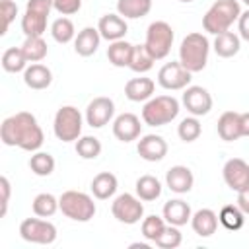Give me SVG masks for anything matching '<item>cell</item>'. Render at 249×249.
I'll list each match as a JSON object with an SVG mask.
<instances>
[{
    "mask_svg": "<svg viewBox=\"0 0 249 249\" xmlns=\"http://www.w3.org/2000/svg\"><path fill=\"white\" fill-rule=\"evenodd\" d=\"M2 68L10 74H16V72H23L27 68V58L21 51V47H10L4 51L2 54Z\"/></svg>",
    "mask_w": 249,
    "mask_h": 249,
    "instance_id": "cell-32",
    "label": "cell"
},
{
    "mask_svg": "<svg viewBox=\"0 0 249 249\" xmlns=\"http://www.w3.org/2000/svg\"><path fill=\"white\" fill-rule=\"evenodd\" d=\"M47 18L43 14L25 10V14L21 16V31L25 37H43V33L47 31Z\"/></svg>",
    "mask_w": 249,
    "mask_h": 249,
    "instance_id": "cell-29",
    "label": "cell"
},
{
    "mask_svg": "<svg viewBox=\"0 0 249 249\" xmlns=\"http://www.w3.org/2000/svg\"><path fill=\"white\" fill-rule=\"evenodd\" d=\"M173 39H175V33L171 29V25L167 21H152L146 29V49L152 53V56L156 60H161L169 54L171 51V45H173Z\"/></svg>",
    "mask_w": 249,
    "mask_h": 249,
    "instance_id": "cell-7",
    "label": "cell"
},
{
    "mask_svg": "<svg viewBox=\"0 0 249 249\" xmlns=\"http://www.w3.org/2000/svg\"><path fill=\"white\" fill-rule=\"evenodd\" d=\"M101 43V35L97 27H84L82 31H78L76 39H74V51L80 56H91L93 53H97Z\"/></svg>",
    "mask_w": 249,
    "mask_h": 249,
    "instance_id": "cell-22",
    "label": "cell"
},
{
    "mask_svg": "<svg viewBox=\"0 0 249 249\" xmlns=\"http://www.w3.org/2000/svg\"><path fill=\"white\" fill-rule=\"evenodd\" d=\"M193 72H189L181 62H165L158 72V84L163 89H185L191 84Z\"/></svg>",
    "mask_w": 249,
    "mask_h": 249,
    "instance_id": "cell-10",
    "label": "cell"
},
{
    "mask_svg": "<svg viewBox=\"0 0 249 249\" xmlns=\"http://www.w3.org/2000/svg\"><path fill=\"white\" fill-rule=\"evenodd\" d=\"M163 220L167 222V224H171V226H185L187 222H191V216H193V212H191V206L185 202V200H181V198H171V200H167L165 204H163Z\"/></svg>",
    "mask_w": 249,
    "mask_h": 249,
    "instance_id": "cell-21",
    "label": "cell"
},
{
    "mask_svg": "<svg viewBox=\"0 0 249 249\" xmlns=\"http://www.w3.org/2000/svg\"><path fill=\"white\" fill-rule=\"evenodd\" d=\"M82 8V0H53V10L60 16H72Z\"/></svg>",
    "mask_w": 249,
    "mask_h": 249,
    "instance_id": "cell-42",
    "label": "cell"
},
{
    "mask_svg": "<svg viewBox=\"0 0 249 249\" xmlns=\"http://www.w3.org/2000/svg\"><path fill=\"white\" fill-rule=\"evenodd\" d=\"M134 191H136V196L144 202H152L156 198H160L161 195V183L158 177L154 175H142L136 179V185H134Z\"/></svg>",
    "mask_w": 249,
    "mask_h": 249,
    "instance_id": "cell-27",
    "label": "cell"
},
{
    "mask_svg": "<svg viewBox=\"0 0 249 249\" xmlns=\"http://www.w3.org/2000/svg\"><path fill=\"white\" fill-rule=\"evenodd\" d=\"M152 10V0H119L117 2V14H121L124 19H138L148 16Z\"/></svg>",
    "mask_w": 249,
    "mask_h": 249,
    "instance_id": "cell-28",
    "label": "cell"
},
{
    "mask_svg": "<svg viewBox=\"0 0 249 249\" xmlns=\"http://www.w3.org/2000/svg\"><path fill=\"white\" fill-rule=\"evenodd\" d=\"M222 175H224V181L226 185L239 193L243 189H249V163L241 158H231L224 163V169H222Z\"/></svg>",
    "mask_w": 249,
    "mask_h": 249,
    "instance_id": "cell-13",
    "label": "cell"
},
{
    "mask_svg": "<svg viewBox=\"0 0 249 249\" xmlns=\"http://www.w3.org/2000/svg\"><path fill=\"white\" fill-rule=\"evenodd\" d=\"M31 208H33V214L35 216H41V218H51L56 210H60L58 198L54 195H51V193H39L33 198Z\"/></svg>",
    "mask_w": 249,
    "mask_h": 249,
    "instance_id": "cell-33",
    "label": "cell"
},
{
    "mask_svg": "<svg viewBox=\"0 0 249 249\" xmlns=\"http://www.w3.org/2000/svg\"><path fill=\"white\" fill-rule=\"evenodd\" d=\"M156 58L152 56V53L146 49V45H134L132 49V56H130V64L128 68L136 74H146L148 70H152Z\"/></svg>",
    "mask_w": 249,
    "mask_h": 249,
    "instance_id": "cell-31",
    "label": "cell"
},
{
    "mask_svg": "<svg viewBox=\"0 0 249 249\" xmlns=\"http://www.w3.org/2000/svg\"><path fill=\"white\" fill-rule=\"evenodd\" d=\"M117 187H119V181H117V177H115L113 173H109V171L97 173V175L93 177V181H91V193H93V196L99 198V200L111 198V196L117 193Z\"/></svg>",
    "mask_w": 249,
    "mask_h": 249,
    "instance_id": "cell-25",
    "label": "cell"
},
{
    "mask_svg": "<svg viewBox=\"0 0 249 249\" xmlns=\"http://www.w3.org/2000/svg\"><path fill=\"white\" fill-rule=\"evenodd\" d=\"M218 136L224 142H233L241 138V121L237 111H226L218 119Z\"/></svg>",
    "mask_w": 249,
    "mask_h": 249,
    "instance_id": "cell-23",
    "label": "cell"
},
{
    "mask_svg": "<svg viewBox=\"0 0 249 249\" xmlns=\"http://www.w3.org/2000/svg\"><path fill=\"white\" fill-rule=\"evenodd\" d=\"M183 105L195 117H204L212 109V95L202 86H187L183 91Z\"/></svg>",
    "mask_w": 249,
    "mask_h": 249,
    "instance_id": "cell-12",
    "label": "cell"
},
{
    "mask_svg": "<svg viewBox=\"0 0 249 249\" xmlns=\"http://www.w3.org/2000/svg\"><path fill=\"white\" fill-rule=\"evenodd\" d=\"M51 35H53V39L56 41V43H60V45H66V43H70L72 39H76V27H74V23H72V19L70 18H58V19H54L53 21V25H51Z\"/></svg>",
    "mask_w": 249,
    "mask_h": 249,
    "instance_id": "cell-34",
    "label": "cell"
},
{
    "mask_svg": "<svg viewBox=\"0 0 249 249\" xmlns=\"http://www.w3.org/2000/svg\"><path fill=\"white\" fill-rule=\"evenodd\" d=\"M154 89H156V84L152 78H146V76H138V78H130L126 84H124V95L130 99V101H148L152 95H154Z\"/></svg>",
    "mask_w": 249,
    "mask_h": 249,
    "instance_id": "cell-20",
    "label": "cell"
},
{
    "mask_svg": "<svg viewBox=\"0 0 249 249\" xmlns=\"http://www.w3.org/2000/svg\"><path fill=\"white\" fill-rule=\"evenodd\" d=\"M165 185L169 187V191H173L177 195H185L195 185L193 171L187 165H173L165 173Z\"/></svg>",
    "mask_w": 249,
    "mask_h": 249,
    "instance_id": "cell-17",
    "label": "cell"
},
{
    "mask_svg": "<svg viewBox=\"0 0 249 249\" xmlns=\"http://www.w3.org/2000/svg\"><path fill=\"white\" fill-rule=\"evenodd\" d=\"M21 51H23L27 62H41L47 56L49 47H47L43 37H25V41L21 45Z\"/></svg>",
    "mask_w": 249,
    "mask_h": 249,
    "instance_id": "cell-35",
    "label": "cell"
},
{
    "mask_svg": "<svg viewBox=\"0 0 249 249\" xmlns=\"http://www.w3.org/2000/svg\"><path fill=\"white\" fill-rule=\"evenodd\" d=\"M193 231L200 237H210L218 230V214L210 208H200L191 216Z\"/></svg>",
    "mask_w": 249,
    "mask_h": 249,
    "instance_id": "cell-19",
    "label": "cell"
},
{
    "mask_svg": "<svg viewBox=\"0 0 249 249\" xmlns=\"http://www.w3.org/2000/svg\"><path fill=\"white\" fill-rule=\"evenodd\" d=\"M111 212L121 224L132 226V224H138L144 218V204L140 202L138 196H134L130 193H123L113 200Z\"/></svg>",
    "mask_w": 249,
    "mask_h": 249,
    "instance_id": "cell-9",
    "label": "cell"
},
{
    "mask_svg": "<svg viewBox=\"0 0 249 249\" xmlns=\"http://www.w3.org/2000/svg\"><path fill=\"white\" fill-rule=\"evenodd\" d=\"M239 121H241V136H249V111L239 113Z\"/></svg>",
    "mask_w": 249,
    "mask_h": 249,
    "instance_id": "cell-47",
    "label": "cell"
},
{
    "mask_svg": "<svg viewBox=\"0 0 249 249\" xmlns=\"http://www.w3.org/2000/svg\"><path fill=\"white\" fill-rule=\"evenodd\" d=\"M241 16V6L237 0H216L202 18V27L210 35H220L230 31L231 23Z\"/></svg>",
    "mask_w": 249,
    "mask_h": 249,
    "instance_id": "cell-2",
    "label": "cell"
},
{
    "mask_svg": "<svg viewBox=\"0 0 249 249\" xmlns=\"http://www.w3.org/2000/svg\"><path fill=\"white\" fill-rule=\"evenodd\" d=\"M82 124H84L82 113L74 105H62L54 113L53 130L60 142H74L82 136Z\"/></svg>",
    "mask_w": 249,
    "mask_h": 249,
    "instance_id": "cell-6",
    "label": "cell"
},
{
    "mask_svg": "<svg viewBox=\"0 0 249 249\" xmlns=\"http://www.w3.org/2000/svg\"><path fill=\"white\" fill-rule=\"evenodd\" d=\"M76 154L82 160H95L101 154V142L95 136H80L76 140Z\"/></svg>",
    "mask_w": 249,
    "mask_h": 249,
    "instance_id": "cell-39",
    "label": "cell"
},
{
    "mask_svg": "<svg viewBox=\"0 0 249 249\" xmlns=\"http://www.w3.org/2000/svg\"><path fill=\"white\" fill-rule=\"evenodd\" d=\"M200 132H202V124H200L198 117H195V115L185 117L177 126V134L183 142H195L200 136Z\"/></svg>",
    "mask_w": 249,
    "mask_h": 249,
    "instance_id": "cell-37",
    "label": "cell"
},
{
    "mask_svg": "<svg viewBox=\"0 0 249 249\" xmlns=\"http://www.w3.org/2000/svg\"><path fill=\"white\" fill-rule=\"evenodd\" d=\"M183 241V235L179 231V226H171L167 224L165 230L161 231V235L156 239V245L161 247V249H177Z\"/></svg>",
    "mask_w": 249,
    "mask_h": 249,
    "instance_id": "cell-40",
    "label": "cell"
},
{
    "mask_svg": "<svg viewBox=\"0 0 249 249\" xmlns=\"http://www.w3.org/2000/svg\"><path fill=\"white\" fill-rule=\"evenodd\" d=\"M167 222L163 220V216H156V214H150L142 220V235L144 239H148L150 243H156V239L161 235V231L165 230Z\"/></svg>",
    "mask_w": 249,
    "mask_h": 249,
    "instance_id": "cell-38",
    "label": "cell"
},
{
    "mask_svg": "<svg viewBox=\"0 0 249 249\" xmlns=\"http://www.w3.org/2000/svg\"><path fill=\"white\" fill-rule=\"evenodd\" d=\"M132 49L134 45L124 41V39H119V41H113L109 43L107 47V58L113 66L117 68H124L130 64V56H132Z\"/></svg>",
    "mask_w": 249,
    "mask_h": 249,
    "instance_id": "cell-26",
    "label": "cell"
},
{
    "mask_svg": "<svg viewBox=\"0 0 249 249\" xmlns=\"http://www.w3.org/2000/svg\"><path fill=\"white\" fill-rule=\"evenodd\" d=\"M25 10H31V12H37V14L49 16V14H51V10H53V0H27Z\"/></svg>",
    "mask_w": 249,
    "mask_h": 249,
    "instance_id": "cell-43",
    "label": "cell"
},
{
    "mask_svg": "<svg viewBox=\"0 0 249 249\" xmlns=\"http://www.w3.org/2000/svg\"><path fill=\"white\" fill-rule=\"evenodd\" d=\"M243 4H245V6H247V8H249V0H243Z\"/></svg>",
    "mask_w": 249,
    "mask_h": 249,
    "instance_id": "cell-49",
    "label": "cell"
},
{
    "mask_svg": "<svg viewBox=\"0 0 249 249\" xmlns=\"http://www.w3.org/2000/svg\"><path fill=\"white\" fill-rule=\"evenodd\" d=\"M237 29H239V37L243 41H249V10L241 12V16L237 19Z\"/></svg>",
    "mask_w": 249,
    "mask_h": 249,
    "instance_id": "cell-45",
    "label": "cell"
},
{
    "mask_svg": "<svg viewBox=\"0 0 249 249\" xmlns=\"http://www.w3.org/2000/svg\"><path fill=\"white\" fill-rule=\"evenodd\" d=\"M0 191H2V208H0V216L4 218L8 212V204H10V193H12V185L8 181V177H0Z\"/></svg>",
    "mask_w": 249,
    "mask_h": 249,
    "instance_id": "cell-44",
    "label": "cell"
},
{
    "mask_svg": "<svg viewBox=\"0 0 249 249\" xmlns=\"http://www.w3.org/2000/svg\"><path fill=\"white\" fill-rule=\"evenodd\" d=\"M136 152L146 161H161L167 156V142L160 134H146L138 140Z\"/></svg>",
    "mask_w": 249,
    "mask_h": 249,
    "instance_id": "cell-15",
    "label": "cell"
},
{
    "mask_svg": "<svg viewBox=\"0 0 249 249\" xmlns=\"http://www.w3.org/2000/svg\"><path fill=\"white\" fill-rule=\"evenodd\" d=\"M23 82L31 89H47L53 82V72L49 66H45L41 62H31L23 70Z\"/></svg>",
    "mask_w": 249,
    "mask_h": 249,
    "instance_id": "cell-18",
    "label": "cell"
},
{
    "mask_svg": "<svg viewBox=\"0 0 249 249\" xmlns=\"http://www.w3.org/2000/svg\"><path fill=\"white\" fill-rule=\"evenodd\" d=\"M0 14H2V31H0V35H6L10 23L18 16V4L14 0H0Z\"/></svg>",
    "mask_w": 249,
    "mask_h": 249,
    "instance_id": "cell-41",
    "label": "cell"
},
{
    "mask_svg": "<svg viewBox=\"0 0 249 249\" xmlns=\"http://www.w3.org/2000/svg\"><path fill=\"white\" fill-rule=\"evenodd\" d=\"M179 101L173 95H156L150 97L142 107V121L148 126H163L177 119Z\"/></svg>",
    "mask_w": 249,
    "mask_h": 249,
    "instance_id": "cell-4",
    "label": "cell"
},
{
    "mask_svg": "<svg viewBox=\"0 0 249 249\" xmlns=\"http://www.w3.org/2000/svg\"><path fill=\"white\" fill-rule=\"evenodd\" d=\"M113 115H115V103L111 97L105 95L91 99L86 107V123L91 128H103L105 124H109Z\"/></svg>",
    "mask_w": 249,
    "mask_h": 249,
    "instance_id": "cell-11",
    "label": "cell"
},
{
    "mask_svg": "<svg viewBox=\"0 0 249 249\" xmlns=\"http://www.w3.org/2000/svg\"><path fill=\"white\" fill-rule=\"evenodd\" d=\"M19 235L27 243H37V245H51L56 241V226L49 220L39 218H25L19 224Z\"/></svg>",
    "mask_w": 249,
    "mask_h": 249,
    "instance_id": "cell-8",
    "label": "cell"
},
{
    "mask_svg": "<svg viewBox=\"0 0 249 249\" xmlns=\"http://www.w3.org/2000/svg\"><path fill=\"white\" fill-rule=\"evenodd\" d=\"M97 29H99L101 39L113 43V41L124 39V35L128 31V25H126V19L121 14H105V16L99 18Z\"/></svg>",
    "mask_w": 249,
    "mask_h": 249,
    "instance_id": "cell-16",
    "label": "cell"
},
{
    "mask_svg": "<svg viewBox=\"0 0 249 249\" xmlns=\"http://www.w3.org/2000/svg\"><path fill=\"white\" fill-rule=\"evenodd\" d=\"M218 222H220L226 230L237 231V230H241L243 224H245V214H243V210H241L237 204H226V206H222L220 212H218Z\"/></svg>",
    "mask_w": 249,
    "mask_h": 249,
    "instance_id": "cell-30",
    "label": "cell"
},
{
    "mask_svg": "<svg viewBox=\"0 0 249 249\" xmlns=\"http://www.w3.org/2000/svg\"><path fill=\"white\" fill-rule=\"evenodd\" d=\"M210 41L202 33H189L179 47V62L189 72H202L208 62Z\"/></svg>",
    "mask_w": 249,
    "mask_h": 249,
    "instance_id": "cell-3",
    "label": "cell"
},
{
    "mask_svg": "<svg viewBox=\"0 0 249 249\" xmlns=\"http://www.w3.org/2000/svg\"><path fill=\"white\" fill-rule=\"evenodd\" d=\"M212 47H214V53H216L218 56H222V58H231V56H235V54L239 53V49H241V37H239L237 33H233V31H224V33L216 35Z\"/></svg>",
    "mask_w": 249,
    "mask_h": 249,
    "instance_id": "cell-24",
    "label": "cell"
},
{
    "mask_svg": "<svg viewBox=\"0 0 249 249\" xmlns=\"http://www.w3.org/2000/svg\"><path fill=\"white\" fill-rule=\"evenodd\" d=\"M29 169L37 175V177H49L54 171V158L49 152H33V156L29 158Z\"/></svg>",
    "mask_w": 249,
    "mask_h": 249,
    "instance_id": "cell-36",
    "label": "cell"
},
{
    "mask_svg": "<svg viewBox=\"0 0 249 249\" xmlns=\"http://www.w3.org/2000/svg\"><path fill=\"white\" fill-rule=\"evenodd\" d=\"M179 2H185V4H189V2H193V0H179Z\"/></svg>",
    "mask_w": 249,
    "mask_h": 249,
    "instance_id": "cell-48",
    "label": "cell"
},
{
    "mask_svg": "<svg viewBox=\"0 0 249 249\" xmlns=\"http://www.w3.org/2000/svg\"><path fill=\"white\" fill-rule=\"evenodd\" d=\"M0 138L6 146H18L25 152H37L45 142L43 128L39 126L35 115L27 111H19L4 119L0 126Z\"/></svg>",
    "mask_w": 249,
    "mask_h": 249,
    "instance_id": "cell-1",
    "label": "cell"
},
{
    "mask_svg": "<svg viewBox=\"0 0 249 249\" xmlns=\"http://www.w3.org/2000/svg\"><path fill=\"white\" fill-rule=\"evenodd\" d=\"M237 206L243 210V214H249V189L237 193Z\"/></svg>",
    "mask_w": 249,
    "mask_h": 249,
    "instance_id": "cell-46",
    "label": "cell"
},
{
    "mask_svg": "<svg viewBox=\"0 0 249 249\" xmlns=\"http://www.w3.org/2000/svg\"><path fill=\"white\" fill-rule=\"evenodd\" d=\"M60 212L74 222H89L95 216V202L88 193L64 191L58 196Z\"/></svg>",
    "mask_w": 249,
    "mask_h": 249,
    "instance_id": "cell-5",
    "label": "cell"
},
{
    "mask_svg": "<svg viewBox=\"0 0 249 249\" xmlns=\"http://www.w3.org/2000/svg\"><path fill=\"white\" fill-rule=\"evenodd\" d=\"M140 132H142V124H140V119L134 113H121L113 121V134L121 142L138 140Z\"/></svg>",
    "mask_w": 249,
    "mask_h": 249,
    "instance_id": "cell-14",
    "label": "cell"
}]
</instances>
